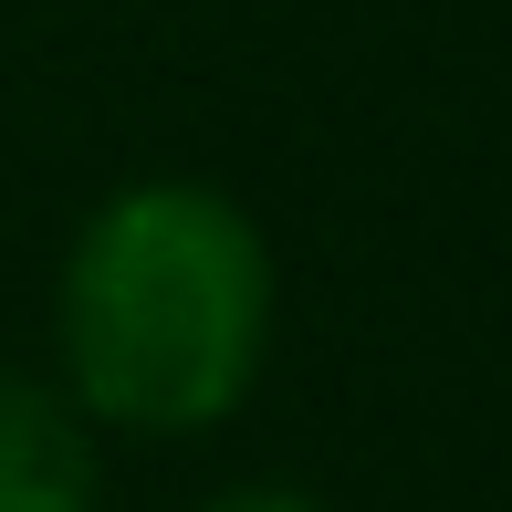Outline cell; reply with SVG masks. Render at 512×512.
<instances>
[{"label":"cell","mask_w":512,"mask_h":512,"mask_svg":"<svg viewBox=\"0 0 512 512\" xmlns=\"http://www.w3.org/2000/svg\"><path fill=\"white\" fill-rule=\"evenodd\" d=\"M189 512H335V502H314V492H293V481H230V492H209Z\"/></svg>","instance_id":"3"},{"label":"cell","mask_w":512,"mask_h":512,"mask_svg":"<svg viewBox=\"0 0 512 512\" xmlns=\"http://www.w3.org/2000/svg\"><path fill=\"white\" fill-rule=\"evenodd\" d=\"M105 502V429L74 387L0 366V512H95Z\"/></svg>","instance_id":"2"},{"label":"cell","mask_w":512,"mask_h":512,"mask_svg":"<svg viewBox=\"0 0 512 512\" xmlns=\"http://www.w3.org/2000/svg\"><path fill=\"white\" fill-rule=\"evenodd\" d=\"M283 272L272 241L209 178H136L74 230L53 272L63 387L95 429L199 439L262 387Z\"/></svg>","instance_id":"1"}]
</instances>
